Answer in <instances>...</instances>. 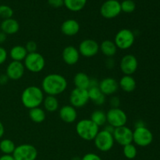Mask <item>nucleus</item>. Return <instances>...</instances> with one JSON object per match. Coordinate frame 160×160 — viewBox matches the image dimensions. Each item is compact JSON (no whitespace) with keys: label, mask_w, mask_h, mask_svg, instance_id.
<instances>
[{"label":"nucleus","mask_w":160,"mask_h":160,"mask_svg":"<svg viewBox=\"0 0 160 160\" xmlns=\"http://www.w3.org/2000/svg\"><path fill=\"white\" fill-rule=\"evenodd\" d=\"M67 85L68 82L65 77L59 73H50L43 78L41 88L47 95L57 96L65 92Z\"/></svg>","instance_id":"1"},{"label":"nucleus","mask_w":160,"mask_h":160,"mask_svg":"<svg viewBox=\"0 0 160 160\" xmlns=\"http://www.w3.org/2000/svg\"><path fill=\"white\" fill-rule=\"evenodd\" d=\"M44 94L41 88L34 85L28 86L22 92L20 100L23 106L28 109L40 107L45 98Z\"/></svg>","instance_id":"2"},{"label":"nucleus","mask_w":160,"mask_h":160,"mask_svg":"<svg viewBox=\"0 0 160 160\" xmlns=\"http://www.w3.org/2000/svg\"><path fill=\"white\" fill-rule=\"evenodd\" d=\"M99 131V128L90 119H83L76 124L77 134L84 141H93Z\"/></svg>","instance_id":"3"},{"label":"nucleus","mask_w":160,"mask_h":160,"mask_svg":"<svg viewBox=\"0 0 160 160\" xmlns=\"http://www.w3.org/2000/svg\"><path fill=\"white\" fill-rule=\"evenodd\" d=\"M23 63L25 70L31 73H40L45 67V59L41 53L35 52L28 53Z\"/></svg>","instance_id":"4"},{"label":"nucleus","mask_w":160,"mask_h":160,"mask_svg":"<svg viewBox=\"0 0 160 160\" xmlns=\"http://www.w3.org/2000/svg\"><path fill=\"white\" fill-rule=\"evenodd\" d=\"M135 35L131 30L123 28L120 30L114 38V43L117 48L121 50L129 49L134 45Z\"/></svg>","instance_id":"5"},{"label":"nucleus","mask_w":160,"mask_h":160,"mask_svg":"<svg viewBox=\"0 0 160 160\" xmlns=\"http://www.w3.org/2000/svg\"><path fill=\"white\" fill-rule=\"evenodd\" d=\"M93 141L97 149L102 152L110 151L113 148L114 143H115L112 133L106 131L105 129L98 131L96 137Z\"/></svg>","instance_id":"6"},{"label":"nucleus","mask_w":160,"mask_h":160,"mask_svg":"<svg viewBox=\"0 0 160 160\" xmlns=\"http://www.w3.org/2000/svg\"><path fill=\"white\" fill-rule=\"evenodd\" d=\"M128 116L120 108H111L106 112V123L112 128H117L126 126Z\"/></svg>","instance_id":"7"},{"label":"nucleus","mask_w":160,"mask_h":160,"mask_svg":"<svg viewBox=\"0 0 160 160\" xmlns=\"http://www.w3.org/2000/svg\"><path fill=\"white\" fill-rule=\"evenodd\" d=\"M153 134L145 126L135 128L133 131V142L139 147H147L152 144Z\"/></svg>","instance_id":"8"},{"label":"nucleus","mask_w":160,"mask_h":160,"mask_svg":"<svg viewBox=\"0 0 160 160\" xmlns=\"http://www.w3.org/2000/svg\"><path fill=\"white\" fill-rule=\"evenodd\" d=\"M12 156L15 160H36L38 157V150L34 145L22 144L16 146Z\"/></svg>","instance_id":"9"},{"label":"nucleus","mask_w":160,"mask_h":160,"mask_svg":"<svg viewBox=\"0 0 160 160\" xmlns=\"http://www.w3.org/2000/svg\"><path fill=\"white\" fill-rule=\"evenodd\" d=\"M121 12L120 2L118 0H106L100 8V14L102 17L108 20L116 18Z\"/></svg>","instance_id":"10"},{"label":"nucleus","mask_w":160,"mask_h":160,"mask_svg":"<svg viewBox=\"0 0 160 160\" xmlns=\"http://www.w3.org/2000/svg\"><path fill=\"white\" fill-rule=\"evenodd\" d=\"M90 101L88 90L75 88L70 95V102L74 108H83Z\"/></svg>","instance_id":"11"},{"label":"nucleus","mask_w":160,"mask_h":160,"mask_svg":"<svg viewBox=\"0 0 160 160\" xmlns=\"http://www.w3.org/2000/svg\"><path fill=\"white\" fill-rule=\"evenodd\" d=\"M80 55L86 58H92L96 56L99 52V45L93 39H84L78 47Z\"/></svg>","instance_id":"12"},{"label":"nucleus","mask_w":160,"mask_h":160,"mask_svg":"<svg viewBox=\"0 0 160 160\" xmlns=\"http://www.w3.org/2000/svg\"><path fill=\"white\" fill-rule=\"evenodd\" d=\"M112 135H113L114 141L122 146L131 144L133 142V131L127 126L115 128Z\"/></svg>","instance_id":"13"},{"label":"nucleus","mask_w":160,"mask_h":160,"mask_svg":"<svg viewBox=\"0 0 160 160\" xmlns=\"http://www.w3.org/2000/svg\"><path fill=\"white\" fill-rule=\"evenodd\" d=\"M138 62L134 55L127 54L122 57L120 62V68L122 73L124 75L134 74L138 70Z\"/></svg>","instance_id":"14"},{"label":"nucleus","mask_w":160,"mask_h":160,"mask_svg":"<svg viewBox=\"0 0 160 160\" xmlns=\"http://www.w3.org/2000/svg\"><path fill=\"white\" fill-rule=\"evenodd\" d=\"M25 73V67L22 62L12 61L8 64L6 70V75L9 80L18 81L21 79Z\"/></svg>","instance_id":"15"},{"label":"nucleus","mask_w":160,"mask_h":160,"mask_svg":"<svg viewBox=\"0 0 160 160\" xmlns=\"http://www.w3.org/2000/svg\"><path fill=\"white\" fill-rule=\"evenodd\" d=\"M98 88L102 93L106 96L113 95L120 88L118 81L113 78H103L98 83Z\"/></svg>","instance_id":"16"},{"label":"nucleus","mask_w":160,"mask_h":160,"mask_svg":"<svg viewBox=\"0 0 160 160\" xmlns=\"http://www.w3.org/2000/svg\"><path fill=\"white\" fill-rule=\"evenodd\" d=\"M80 52L78 48L73 45L65 47L62 52V58L63 62L69 66L75 65L80 59Z\"/></svg>","instance_id":"17"},{"label":"nucleus","mask_w":160,"mask_h":160,"mask_svg":"<svg viewBox=\"0 0 160 160\" xmlns=\"http://www.w3.org/2000/svg\"><path fill=\"white\" fill-rule=\"evenodd\" d=\"M59 116L61 120L67 123H73L78 118V112L76 108L71 105H65L62 106L59 111Z\"/></svg>","instance_id":"18"},{"label":"nucleus","mask_w":160,"mask_h":160,"mask_svg":"<svg viewBox=\"0 0 160 160\" xmlns=\"http://www.w3.org/2000/svg\"><path fill=\"white\" fill-rule=\"evenodd\" d=\"M81 26L78 21L73 19H68L61 24V32L67 37H73L79 33Z\"/></svg>","instance_id":"19"},{"label":"nucleus","mask_w":160,"mask_h":160,"mask_svg":"<svg viewBox=\"0 0 160 160\" xmlns=\"http://www.w3.org/2000/svg\"><path fill=\"white\" fill-rule=\"evenodd\" d=\"M20 30V23L13 18L3 20L0 23V31L6 35H12L17 34Z\"/></svg>","instance_id":"20"},{"label":"nucleus","mask_w":160,"mask_h":160,"mask_svg":"<svg viewBox=\"0 0 160 160\" xmlns=\"http://www.w3.org/2000/svg\"><path fill=\"white\" fill-rule=\"evenodd\" d=\"M73 84L77 88L88 90L90 88L91 78L86 73L78 72L73 78Z\"/></svg>","instance_id":"21"},{"label":"nucleus","mask_w":160,"mask_h":160,"mask_svg":"<svg viewBox=\"0 0 160 160\" xmlns=\"http://www.w3.org/2000/svg\"><path fill=\"white\" fill-rule=\"evenodd\" d=\"M118 83L119 88L127 93L134 92L136 88V81L131 75H123Z\"/></svg>","instance_id":"22"},{"label":"nucleus","mask_w":160,"mask_h":160,"mask_svg":"<svg viewBox=\"0 0 160 160\" xmlns=\"http://www.w3.org/2000/svg\"><path fill=\"white\" fill-rule=\"evenodd\" d=\"M117 47L113 41L105 40L99 45V51L107 58H112L117 52Z\"/></svg>","instance_id":"23"},{"label":"nucleus","mask_w":160,"mask_h":160,"mask_svg":"<svg viewBox=\"0 0 160 160\" xmlns=\"http://www.w3.org/2000/svg\"><path fill=\"white\" fill-rule=\"evenodd\" d=\"M89 99L92 100L96 106H102L106 102V95H103L100 91L98 86L90 87L88 89Z\"/></svg>","instance_id":"24"},{"label":"nucleus","mask_w":160,"mask_h":160,"mask_svg":"<svg viewBox=\"0 0 160 160\" xmlns=\"http://www.w3.org/2000/svg\"><path fill=\"white\" fill-rule=\"evenodd\" d=\"M28 54V52L25 48V46L23 45H15L12 47L9 53L12 61H18V62H22L24 60Z\"/></svg>","instance_id":"25"},{"label":"nucleus","mask_w":160,"mask_h":160,"mask_svg":"<svg viewBox=\"0 0 160 160\" xmlns=\"http://www.w3.org/2000/svg\"><path fill=\"white\" fill-rule=\"evenodd\" d=\"M42 104H43L45 110L48 112H54L59 109V103L56 96L47 95L44 98Z\"/></svg>","instance_id":"26"},{"label":"nucleus","mask_w":160,"mask_h":160,"mask_svg":"<svg viewBox=\"0 0 160 160\" xmlns=\"http://www.w3.org/2000/svg\"><path fill=\"white\" fill-rule=\"evenodd\" d=\"M29 117L32 122L35 123H41L45 121L46 118L45 109L41 107H36L29 109Z\"/></svg>","instance_id":"27"},{"label":"nucleus","mask_w":160,"mask_h":160,"mask_svg":"<svg viewBox=\"0 0 160 160\" xmlns=\"http://www.w3.org/2000/svg\"><path fill=\"white\" fill-rule=\"evenodd\" d=\"M88 0H63L64 6L71 12H79L85 7Z\"/></svg>","instance_id":"28"},{"label":"nucleus","mask_w":160,"mask_h":160,"mask_svg":"<svg viewBox=\"0 0 160 160\" xmlns=\"http://www.w3.org/2000/svg\"><path fill=\"white\" fill-rule=\"evenodd\" d=\"M90 120L95 123L97 126H104L106 123V112L101 109H96L91 114Z\"/></svg>","instance_id":"29"},{"label":"nucleus","mask_w":160,"mask_h":160,"mask_svg":"<svg viewBox=\"0 0 160 160\" xmlns=\"http://www.w3.org/2000/svg\"><path fill=\"white\" fill-rule=\"evenodd\" d=\"M15 148V143L10 139L5 138L0 142V151L3 155H12Z\"/></svg>","instance_id":"30"},{"label":"nucleus","mask_w":160,"mask_h":160,"mask_svg":"<svg viewBox=\"0 0 160 160\" xmlns=\"http://www.w3.org/2000/svg\"><path fill=\"white\" fill-rule=\"evenodd\" d=\"M123 149V155L125 157L128 159H134L137 156L138 150L135 145L134 144H128V145H124Z\"/></svg>","instance_id":"31"},{"label":"nucleus","mask_w":160,"mask_h":160,"mask_svg":"<svg viewBox=\"0 0 160 160\" xmlns=\"http://www.w3.org/2000/svg\"><path fill=\"white\" fill-rule=\"evenodd\" d=\"M121 11L125 13H131L136 9V4L133 0H123L120 2Z\"/></svg>","instance_id":"32"},{"label":"nucleus","mask_w":160,"mask_h":160,"mask_svg":"<svg viewBox=\"0 0 160 160\" xmlns=\"http://www.w3.org/2000/svg\"><path fill=\"white\" fill-rule=\"evenodd\" d=\"M13 10L12 8L7 5H0V18L2 20L12 18Z\"/></svg>","instance_id":"33"},{"label":"nucleus","mask_w":160,"mask_h":160,"mask_svg":"<svg viewBox=\"0 0 160 160\" xmlns=\"http://www.w3.org/2000/svg\"><path fill=\"white\" fill-rule=\"evenodd\" d=\"M37 44H36V42H34V41H29V42H27L26 45H25V48H26L28 53L35 52H37Z\"/></svg>","instance_id":"34"},{"label":"nucleus","mask_w":160,"mask_h":160,"mask_svg":"<svg viewBox=\"0 0 160 160\" xmlns=\"http://www.w3.org/2000/svg\"><path fill=\"white\" fill-rule=\"evenodd\" d=\"M81 160H102V158L100 157L98 155L95 154V153L89 152L84 155V156L81 158Z\"/></svg>","instance_id":"35"},{"label":"nucleus","mask_w":160,"mask_h":160,"mask_svg":"<svg viewBox=\"0 0 160 160\" xmlns=\"http://www.w3.org/2000/svg\"><path fill=\"white\" fill-rule=\"evenodd\" d=\"M8 58V52L6 48L0 45V65L4 63Z\"/></svg>","instance_id":"36"},{"label":"nucleus","mask_w":160,"mask_h":160,"mask_svg":"<svg viewBox=\"0 0 160 160\" xmlns=\"http://www.w3.org/2000/svg\"><path fill=\"white\" fill-rule=\"evenodd\" d=\"M48 3L50 6L56 8V9L64 6L63 0H48Z\"/></svg>","instance_id":"37"},{"label":"nucleus","mask_w":160,"mask_h":160,"mask_svg":"<svg viewBox=\"0 0 160 160\" xmlns=\"http://www.w3.org/2000/svg\"><path fill=\"white\" fill-rule=\"evenodd\" d=\"M109 103H110L112 108H120V100L118 97L113 96L111 98L110 101H109Z\"/></svg>","instance_id":"38"},{"label":"nucleus","mask_w":160,"mask_h":160,"mask_svg":"<svg viewBox=\"0 0 160 160\" xmlns=\"http://www.w3.org/2000/svg\"><path fill=\"white\" fill-rule=\"evenodd\" d=\"M106 66L108 69H112L115 66V62L112 58H107V60L106 62Z\"/></svg>","instance_id":"39"},{"label":"nucleus","mask_w":160,"mask_h":160,"mask_svg":"<svg viewBox=\"0 0 160 160\" xmlns=\"http://www.w3.org/2000/svg\"><path fill=\"white\" fill-rule=\"evenodd\" d=\"M8 81H9V78L6 76V73L0 75V85H4L8 82Z\"/></svg>","instance_id":"40"},{"label":"nucleus","mask_w":160,"mask_h":160,"mask_svg":"<svg viewBox=\"0 0 160 160\" xmlns=\"http://www.w3.org/2000/svg\"><path fill=\"white\" fill-rule=\"evenodd\" d=\"M6 39H7V35L5 33H3L2 31H0V45L4 43Z\"/></svg>","instance_id":"41"},{"label":"nucleus","mask_w":160,"mask_h":160,"mask_svg":"<svg viewBox=\"0 0 160 160\" xmlns=\"http://www.w3.org/2000/svg\"><path fill=\"white\" fill-rule=\"evenodd\" d=\"M0 160H15L12 155H2L0 156Z\"/></svg>","instance_id":"42"},{"label":"nucleus","mask_w":160,"mask_h":160,"mask_svg":"<svg viewBox=\"0 0 160 160\" xmlns=\"http://www.w3.org/2000/svg\"><path fill=\"white\" fill-rule=\"evenodd\" d=\"M5 134V128H4V125L3 123H2L1 120H0V138L3 137Z\"/></svg>","instance_id":"43"}]
</instances>
